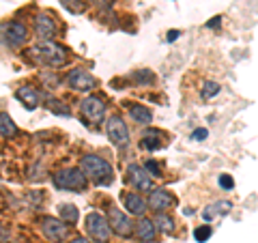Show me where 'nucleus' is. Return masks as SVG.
Wrapping results in <instances>:
<instances>
[{"instance_id":"obj_1","label":"nucleus","mask_w":258,"mask_h":243,"mask_svg":"<svg viewBox=\"0 0 258 243\" xmlns=\"http://www.w3.org/2000/svg\"><path fill=\"white\" fill-rule=\"evenodd\" d=\"M80 170H82L95 185H108V183H112V179H114V170H112V166L106 159H101L97 155L82 157V161H80Z\"/></svg>"},{"instance_id":"obj_2","label":"nucleus","mask_w":258,"mask_h":243,"mask_svg":"<svg viewBox=\"0 0 258 243\" xmlns=\"http://www.w3.org/2000/svg\"><path fill=\"white\" fill-rule=\"evenodd\" d=\"M54 185L58 190H69V192H82L86 188V174L78 168H64L58 170L54 176H52Z\"/></svg>"},{"instance_id":"obj_3","label":"nucleus","mask_w":258,"mask_h":243,"mask_svg":"<svg viewBox=\"0 0 258 243\" xmlns=\"http://www.w3.org/2000/svg\"><path fill=\"white\" fill-rule=\"evenodd\" d=\"M32 54H39V58H41L43 63L54 65V67L62 65L64 58H67V52H64V47H60L58 43H54V41H41V43H39V47L32 50Z\"/></svg>"},{"instance_id":"obj_4","label":"nucleus","mask_w":258,"mask_h":243,"mask_svg":"<svg viewBox=\"0 0 258 243\" xmlns=\"http://www.w3.org/2000/svg\"><path fill=\"white\" fill-rule=\"evenodd\" d=\"M86 230L99 243H106L110 239V222H106V217L101 213H88L86 215Z\"/></svg>"},{"instance_id":"obj_5","label":"nucleus","mask_w":258,"mask_h":243,"mask_svg":"<svg viewBox=\"0 0 258 243\" xmlns=\"http://www.w3.org/2000/svg\"><path fill=\"white\" fill-rule=\"evenodd\" d=\"M106 132H108V138H110V142L114 144V147H125V144H129V129H127L125 120L120 116L112 114L108 118Z\"/></svg>"},{"instance_id":"obj_6","label":"nucleus","mask_w":258,"mask_h":243,"mask_svg":"<svg viewBox=\"0 0 258 243\" xmlns=\"http://www.w3.org/2000/svg\"><path fill=\"white\" fill-rule=\"evenodd\" d=\"M127 181L134 185V188H138L142 192H149L153 190V181H151V176L147 172V168H142L138 164H132V166H127Z\"/></svg>"},{"instance_id":"obj_7","label":"nucleus","mask_w":258,"mask_h":243,"mask_svg":"<svg viewBox=\"0 0 258 243\" xmlns=\"http://www.w3.org/2000/svg\"><path fill=\"white\" fill-rule=\"evenodd\" d=\"M82 114L86 116V120L91 123H99L106 116V103H103L99 97H86L82 101Z\"/></svg>"},{"instance_id":"obj_8","label":"nucleus","mask_w":258,"mask_h":243,"mask_svg":"<svg viewBox=\"0 0 258 243\" xmlns=\"http://www.w3.org/2000/svg\"><path fill=\"white\" fill-rule=\"evenodd\" d=\"M67 82H69V86L74 88V91H80V93H86V91H93V88H95V78L88 74V71H84V69L69 71Z\"/></svg>"},{"instance_id":"obj_9","label":"nucleus","mask_w":258,"mask_h":243,"mask_svg":"<svg viewBox=\"0 0 258 243\" xmlns=\"http://www.w3.org/2000/svg\"><path fill=\"white\" fill-rule=\"evenodd\" d=\"M176 205V198L172 196L168 190H153L149 196V207L155 209V211H166V209H172Z\"/></svg>"},{"instance_id":"obj_10","label":"nucleus","mask_w":258,"mask_h":243,"mask_svg":"<svg viewBox=\"0 0 258 243\" xmlns=\"http://www.w3.org/2000/svg\"><path fill=\"white\" fill-rule=\"evenodd\" d=\"M41 228H43L45 237L52 239V241H60V239H64V234H67V226H64V222L56 220V217H43Z\"/></svg>"},{"instance_id":"obj_11","label":"nucleus","mask_w":258,"mask_h":243,"mask_svg":"<svg viewBox=\"0 0 258 243\" xmlns=\"http://www.w3.org/2000/svg\"><path fill=\"white\" fill-rule=\"evenodd\" d=\"M5 37H7V43L9 45H22L24 41L28 39V30L24 24L20 22H9V24H5Z\"/></svg>"},{"instance_id":"obj_12","label":"nucleus","mask_w":258,"mask_h":243,"mask_svg":"<svg viewBox=\"0 0 258 243\" xmlns=\"http://www.w3.org/2000/svg\"><path fill=\"white\" fill-rule=\"evenodd\" d=\"M132 222H129V217H125L123 213L118 211V209H110V228L114 230L116 234H120V237H129L132 234Z\"/></svg>"},{"instance_id":"obj_13","label":"nucleus","mask_w":258,"mask_h":243,"mask_svg":"<svg viewBox=\"0 0 258 243\" xmlns=\"http://www.w3.org/2000/svg\"><path fill=\"white\" fill-rule=\"evenodd\" d=\"M35 32H37V37L41 39V41H50V39L54 37L56 26H54V22L50 20V15H37V20H35Z\"/></svg>"},{"instance_id":"obj_14","label":"nucleus","mask_w":258,"mask_h":243,"mask_svg":"<svg viewBox=\"0 0 258 243\" xmlns=\"http://www.w3.org/2000/svg\"><path fill=\"white\" fill-rule=\"evenodd\" d=\"M164 134L159 132V129H147L142 136V147L147 149V151H157L164 147Z\"/></svg>"},{"instance_id":"obj_15","label":"nucleus","mask_w":258,"mask_h":243,"mask_svg":"<svg viewBox=\"0 0 258 243\" xmlns=\"http://www.w3.org/2000/svg\"><path fill=\"white\" fill-rule=\"evenodd\" d=\"M136 234H138L142 241L151 243L153 239H155V234H157V230H155V222L149 220V217H142V220L136 224Z\"/></svg>"},{"instance_id":"obj_16","label":"nucleus","mask_w":258,"mask_h":243,"mask_svg":"<svg viewBox=\"0 0 258 243\" xmlns=\"http://www.w3.org/2000/svg\"><path fill=\"white\" fill-rule=\"evenodd\" d=\"M123 202H125V209L132 215H142L144 209H147V202L140 196H136V194H123Z\"/></svg>"},{"instance_id":"obj_17","label":"nucleus","mask_w":258,"mask_h":243,"mask_svg":"<svg viewBox=\"0 0 258 243\" xmlns=\"http://www.w3.org/2000/svg\"><path fill=\"white\" fill-rule=\"evenodd\" d=\"M232 209V205L228 200H220V202H213V205H209L205 211H203V217L205 220H215V217H220L224 213H228Z\"/></svg>"},{"instance_id":"obj_18","label":"nucleus","mask_w":258,"mask_h":243,"mask_svg":"<svg viewBox=\"0 0 258 243\" xmlns=\"http://www.w3.org/2000/svg\"><path fill=\"white\" fill-rule=\"evenodd\" d=\"M18 99H20L28 110H35V108L39 106V95H37L35 88H30V86L18 88Z\"/></svg>"},{"instance_id":"obj_19","label":"nucleus","mask_w":258,"mask_h":243,"mask_svg":"<svg viewBox=\"0 0 258 243\" xmlns=\"http://www.w3.org/2000/svg\"><path fill=\"white\" fill-rule=\"evenodd\" d=\"M15 134H18V127H15L13 118L7 114V112H0V136L5 138H13Z\"/></svg>"},{"instance_id":"obj_20","label":"nucleus","mask_w":258,"mask_h":243,"mask_svg":"<svg viewBox=\"0 0 258 243\" xmlns=\"http://www.w3.org/2000/svg\"><path fill=\"white\" fill-rule=\"evenodd\" d=\"M129 116H132L136 123H140V125H149L151 123V112L147 110V106H132L129 108Z\"/></svg>"},{"instance_id":"obj_21","label":"nucleus","mask_w":258,"mask_h":243,"mask_svg":"<svg viewBox=\"0 0 258 243\" xmlns=\"http://www.w3.org/2000/svg\"><path fill=\"white\" fill-rule=\"evenodd\" d=\"M58 213H60V220H64V222H78V217H80V213H78V209L74 207V205H60L58 207Z\"/></svg>"},{"instance_id":"obj_22","label":"nucleus","mask_w":258,"mask_h":243,"mask_svg":"<svg viewBox=\"0 0 258 243\" xmlns=\"http://www.w3.org/2000/svg\"><path fill=\"white\" fill-rule=\"evenodd\" d=\"M155 224H157V228L164 230V232H172L174 230V220L170 215H166V213H159L155 217Z\"/></svg>"},{"instance_id":"obj_23","label":"nucleus","mask_w":258,"mask_h":243,"mask_svg":"<svg viewBox=\"0 0 258 243\" xmlns=\"http://www.w3.org/2000/svg\"><path fill=\"white\" fill-rule=\"evenodd\" d=\"M217 93H220V84L217 82H205V88L200 91L203 99H211V97H215Z\"/></svg>"},{"instance_id":"obj_24","label":"nucleus","mask_w":258,"mask_h":243,"mask_svg":"<svg viewBox=\"0 0 258 243\" xmlns=\"http://www.w3.org/2000/svg\"><path fill=\"white\" fill-rule=\"evenodd\" d=\"M194 237H196L198 243H205L209 237H211V226H200V228L194 230Z\"/></svg>"},{"instance_id":"obj_25","label":"nucleus","mask_w":258,"mask_h":243,"mask_svg":"<svg viewBox=\"0 0 258 243\" xmlns=\"http://www.w3.org/2000/svg\"><path fill=\"white\" fill-rule=\"evenodd\" d=\"M220 185H222L224 190H232V188H235V181H232L228 174H222L220 176Z\"/></svg>"},{"instance_id":"obj_26","label":"nucleus","mask_w":258,"mask_h":243,"mask_svg":"<svg viewBox=\"0 0 258 243\" xmlns=\"http://www.w3.org/2000/svg\"><path fill=\"white\" fill-rule=\"evenodd\" d=\"M209 136V132H207V129H196V132H194V140H205V138Z\"/></svg>"},{"instance_id":"obj_27","label":"nucleus","mask_w":258,"mask_h":243,"mask_svg":"<svg viewBox=\"0 0 258 243\" xmlns=\"http://www.w3.org/2000/svg\"><path fill=\"white\" fill-rule=\"evenodd\" d=\"M136 78H138L140 80V82L144 84V82H153V76L149 74V71H142V74H138V76H136Z\"/></svg>"},{"instance_id":"obj_28","label":"nucleus","mask_w":258,"mask_h":243,"mask_svg":"<svg viewBox=\"0 0 258 243\" xmlns=\"http://www.w3.org/2000/svg\"><path fill=\"white\" fill-rule=\"evenodd\" d=\"M147 170H151L153 176H159V166L155 164V161H147Z\"/></svg>"},{"instance_id":"obj_29","label":"nucleus","mask_w":258,"mask_h":243,"mask_svg":"<svg viewBox=\"0 0 258 243\" xmlns=\"http://www.w3.org/2000/svg\"><path fill=\"white\" fill-rule=\"evenodd\" d=\"M176 37H179V30H170V32H168V41H174Z\"/></svg>"},{"instance_id":"obj_30","label":"nucleus","mask_w":258,"mask_h":243,"mask_svg":"<svg viewBox=\"0 0 258 243\" xmlns=\"http://www.w3.org/2000/svg\"><path fill=\"white\" fill-rule=\"evenodd\" d=\"M220 20H222V18H213V22H209V28H215V26H220Z\"/></svg>"},{"instance_id":"obj_31","label":"nucleus","mask_w":258,"mask_h":243,"mask_svg":"<svg viewBox=\"0 0 258 243\" xmlns=\"http://www.w3.org/2000/svg\"><path fill=\"white\" fill-rule=\"evenodd\" d=\"M95 3L99 5V7H110V3H112V0H95Z\"/></svg>"},{"instance_id":"obj_32","label":"nucleus","mask_w":258,"mask_h":243,"mask_svg":"<svg viewBox=\"0 0 258 243\" xmlns=\"http://www.w3.org/2000/svg\"><path fill=\"white\" fill-rule=\"evenodd\" d=\"M71 243H88V241H86V239H82V237H78V239H74Z\"/></svg>"}]
</instances>
